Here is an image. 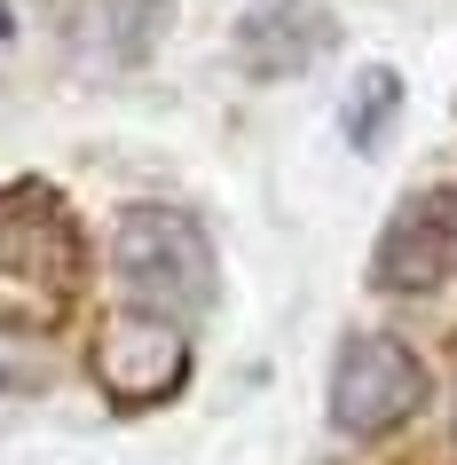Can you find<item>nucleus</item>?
<instances>
[{
	"label": "nucleus",
	"mask_w": 457,
	"mask_h": 465,
	"mask_svg": "<svg viewBox=\"0 0 457 465\" xmlns=\"http://www.w3.org/2000/svg\"><path fill=\"white\" fill-rule=\"evenodd\" d=\"M0 32H8V8H0Z\"/></svg>",
	"instance_id": "obj_8"
},
{
	"label": "nucleus",
	"mask_w": 457,
	"mask_h": 465,
	"mask_svg": "<svg viewBox=\"0 0 457 465\" xmlns=\"http://www.w3.org/2000/svg\"><path fill=\"white\" fill-rule=\"evenodd\" d=\"M87 371L111 411H158L190 387V323L158 316V308H111L87 347Z\"/></svg>",
	"instance_id": "obj_3"
},
{
	"label": "nucleus",
	"mask_w": 457,
	"mask_h": 465,
	"mask_svg": "<svg viewBox=\"0 0 457 465\" xmlns=\"http://www.w3.org/2000/svg\"><path fill=\"white\" fill-rule=\"evenodd\" d=\"M394 119H402V72L394 64H363L355 72V95L339 103V126H347V150H371L394 134Z\"/></svg>",
	"instance_id": "obj_7"
},
{
	"label": "nucleus",
	"mask_w": 457,
	"mask_h": 465,
	"mask_svg": "<svg viewBox=\"0 0 457 465\" xmlns=\"http://www.w3.org/2000/svg\"><path fill=\"white\" fill-rule=\"evenodd\" d=\"M450 276H457V182H433L386 213L379 245H371V284L379 292H433Z\"/></svg>",
	"instance_id": "obj_4"
},
{
	"label": "nucleus",
	"mask_w": 457,
	"mask_h": 465,
	"mask_svg": "<svg viewBox=\"0 0 457 465\" xmlns=\"http://www.w3.org/2000/svg\"><path fill=\"white\" fill-rule=\"evenodd\" d=\"M111 269H119L126 308H158V316L190 323L214 308L221 292V261L214 237L197 229V213L182 205H126L111 229Z\"/></svg>",
	"instance_id": "obj_1"
},
{
	"label": "nucleus",
	"mask_w": 457,
	"mask_h": 465,
	"mask_svg": "<svg viewBox=\"0 0 457 465\" xmlns=\"http://www.w3.org/2000/svg\"><path fill=\"white\" fill-rule=\"evenodd\" d=\"M332 48H339L332 0H253L237 25H229V55H237V72L261 79V87L315 72Z\"/></svg>",
	"instance_id": "obj_5"
},
{
	"label": "nucleus",
	"mask_w": 457,
	"mask_h": 465,
	"mask_svg": "<svg viewBox=\"0 0 457 465\" xmlns=\"http://www.w3.org/2000/svg\"><path fill=\"white\" fill-rule=\"evenodd\" d=\"M166 25H174V0H103L95 8V48L119 72H143L150 55H158V40H166Z\"/></svg>",
	"instance_id": "obj_6"
},
{
	"label": "nucleus",
	"mask_w": 457,
	"mask_h": 465,
	"mask_svg": "<svg viewBox=\"0 0 457 465\" xmlns=\"http://www.w3.org/2000/svg\"><path fill=\"white\" fill-rule=\"evenodd\" d=\"M433 402V371L418 347L386 340V331H355V340H339L332 355V426L355 441H379L394 426Z\"/></svg>",
	"instance_id": "obj_2"
}]
</instances>
